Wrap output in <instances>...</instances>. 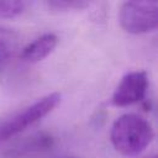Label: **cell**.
<instances>
[{"instance_id":"obj_4","label":"cell","mask_w":158,"mask_h":158,"mask_svg":"<svg viewBox=\"0 0 158 158\" xmlns=\"http://www.w3.org/2000/svg\"><path fill=\"white\" fill-rule=\"evenodd\" d=\"M148 89V77L143 70L130 72L122 77L121 81L116 86L111 102L115 106H128L133 105L144 99Z\"/></svg>"},{"instance_id":"obj_5","label":"cell","mask_w":158,"mask_h":158,"mask_svg":"<svg viewBox=\"0 0 158 158\" xmlns=\"http://www.w3.org/2000/svg\"><path fill=\"white\" fill-rule=\"evenodd\" d=\"M57 43H58L57 35L52 32L44 33L37 37L36 40H33L32 42L27 43L25 47H22L20 52V58L23 62H28V63L40 62L54 51Z\"/></svg>"},{"instance_id":"obj_3","label":"cell","mask_w":158,"mask_h":158,"mask_svg":"<svg viewBox=\"0 0 158 158\" xmlns=\"http://www.w3.org/2000/svg\"><path fill=\"white\" fill-rule=\"evenodd\" d=\"M121 27L133 35L154 31L158 26L157 1H126L118 12Z\"/></svg>"},{"instance_id":"obj_10","label":"cell","mask_w":158,"mask_h":158,"mask_svg":"<svg viewBox=\"0 0 158 158\" xmlns=\"http://www.w3.org/2000/svg\"><path fill=\"white\" fill-rule=\"evenodd\" d=\"M62 158H77V157H62Z\"/></svg>"},{"instance_id":"obj_11","label":"cell","mask_w":158,"mask_h":158,"mask_svg":"<svg viewBox=\"0 0 158 158\" xmlns=\"http://www.w3.org/2000/svg\"><path fill=\"white\" fill-rule=\"evenodd\" d=\"M153 158H154V157H153Z\"/></svg>"},{"instance_id":"obj_8","label":"cell","mask_w":158,"mask_h":158,"mask_svg":"<svg viewBox=\"0 0 158 158\" xmlns=\"http://www.w3.org/2000/svg\"><path fill=\"white\" fill-rule=\"evenodd\" d=\"M26 9V2L20 0H0V19H14Z\"/></svg>"},{"instance_id":"obj_1","label":"cell","mask_w":158,"mask_h":158,"mask_svg":"<svg viewBox=\"0 0 158 158\" xmlns=\"http://www.w3.org/2000/svg\"><path fill=\"white\" fill-rule=\"evenodd\" d=\"M154 138V131L148 120L137 114H123L117 117L110 130L114 148L123 156H137Z\"/></svg>"},{"instance_id":"obj_2","label":"cell","mask_w":158,"mask_h":158,"mask_svg":"<svg viewBox=\"0 0 158 158\" xmlns=\"http://www.w3.org/2000/svg\"><path fill=\"white\" fill-rule=\"evenodd\" d=\"M60 102L59 93H51L0 122V144L38 122Z\"/></svg>"},{"instance_id":"obj_6","label":"cell","mask_w":158,"mask_h":158,"mask_svg":"<svg viewBox=\"0 0 158 158\" xmlns=\"http://www.w3.org/2000/svg\"><path fill=\"white\" fill-rule=\"evenodd\" d=\"M53 144H54V138L51 135L40 132L22 141L16 148L12 149L11 154L20 157V156H27L33 153H41L51 149Z\"/></svg>"},{"instance_id":"obj_9","label":"cell","mask_w":158,"mask_h":158,"mask_svg":"<svg viewBox=\"0 0 158 158\" xmlns=\"http://www.w3.org/2000/svg\"><path fill=\"white\" fill-rule=\"evenodd\" d=\"M46 5L53 10L58 11H68V10H81L90 5L88 1L83 0H52L47 1Z\"/></svg>"},{"instance_id":"obj_7","label":"cell","mask_w":158,"mask_h":158,"mask_svg":"<svg viewBox=\"0 0 158 158\" xmlns=\"http://www.w3.org/2000/svg\"><path fill=\"white\" fill-rule=\"evenodd\" d=\"M19 48V35L7 27H0V70L6 67Z\"/></svg>"}]
</instances>
